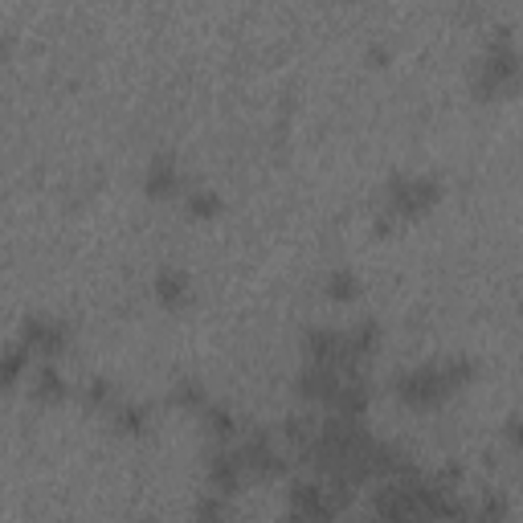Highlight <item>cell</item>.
<instances>
[{
  "label": "cell",
  "instance_id": "12",
  "mask_svg": "<svg viewBox=\"0 0 523 523\" xmlns=\"http://www.w3.org/2000/svg\"><path fill=\"white\" fill-rule=\"evenodd\" d=\"M25 364H29V348H25V343H8V348L0 351V392L21 380Z\"/></svg>",
  "mask_w": 523,
  "mask_h": 523
},
{
  "label": "cell",
  "instance_id": "9",
  "mask_svg": "<svg viewBox=\"0 0 523 523\" xmlns=\"http://www.w3.org/2000/svg\"><path fill=\"white\" fill-rule=\"evenodd\" d=\"M364 409H368V380L364 376H356V380H340V389H335V397H331V413L360 421Z\"/></svg>",
  "mask_w": 523,
  "mask_h": 523
},
{
  "label": "cell",
  "instance_id": "10",
  "mask_svg": "<svg viewBox=\"0 0 523 523\" xmlns=\"http://www.w3.org/2000/svg\"><path fill=\"white\" fill-rule=\"evenodd\" d=\"M286 503H291V515H331L323 503V482H291Z\"/></svg>",
  "mask_w": 523,
  "mask_h": 523
},
{
  "label": "cell",
  "instance_id": "5",
  "mask_svg": "<svg viewBox=\"0 0 523 523\" xmlns=\"http://www.w3.org/2000/svg\"><path fill=\"white\" fill-rule=\"evenodd\" d=\"M65 340H70V331H65V323H57V319H25V331H21V343L29 348V356H41V360H54L57 351L65 348Z\"/></svg>",
  "mask_w": 523,
  "mask_h": 523
},
{
  "label": "cell",
  "instance_id": "23",
  "mask_svg": "<svg viewBox=\"0 0 523 523\" xmlns=\"http://www.w3.org/2000/svg\"><path fill=\"white\" fill-rule=\"evenodd\" d=\"M0 54H5V41H0Z\"/></svg>",
  "mask_w": 523,
  "mask_h": 523
},
{
  "label": "cell",
  "instance_id": "15",
  "mask_svg": "<svg viewBox=\"0 0 523 523\" xmlns=\"http://www.w3.org/2000/svg\"><path fill=\"white\" fill-rule=\"evenodd\" d=\"M327 294H331V299H340V302L356 299V294H360V278L351 274V270H331V274H327Z\"/></svg>",
  "mask_w": 523,
  "mask_h": 523
},
{
  "label": "cell",
  "instance_id": "17",
  "mask_svg": "<svg viewBox=\"0 0 523 523\" xmlns=\"http://www.w3.org/2000/svg\"><path fill=\"white\" fill-rule=\"evenodd\" d=\"M188 212H192V217H217L221 196L217 192H192V196H188Z\"/></svg>",
  "mask_w": 523,
  "mask_h": 523
},
{
  "label": "cell",
  "instance_id": "18",
  "mask_svg": "<svg viewBox=\"0 0 523 523\" xmlns=\"http://www.w3.org/2000/svg\"><path fill=\"white\" fill-rule=\"evenodd\" d=\"M143 421H147V417H143V409H139V405H119V413H114V425H119L123 433H139V429H143Z\"/></svg>",
  "mask_w": 523,
  "mask_h": 523
},
{
  "label": "cell",
  "instance_id": "4",
  "mask_svg": "<svg viewBox=\"0 0 523 523\" xmlns=\"http://www.w3.org/2000/svg\"><path fill=\"white\" fill-rule=\"evenodd\" d=\"M237 454H242V466L245 474H258V479H278V474H286V458L274 449V441H270V433H250V438L237 446Z\"/></svg>",
  "mask_w": 523,
  "mask_h": 523
},
{
  "label": "cell",
  "instance_id": "22",
  "mask_svg": "<svg viewBox=\"0 0 523 523\" xmlns=\"http://www.w3.org/2000/svg\"><path fill=\"white\" fill-rule=\"evenodd\" d=\"M335 515H291V523H331Z\"/></svg>",
  "mask_w": 523,
  "mask_h": 523
},
{
  "label": "cell",
  "instance_id": "1",
  "mask_svg": "<svg viewBox=\"0 0 523 523\" xmlns=\"http://www.w3.org/2000/svg\"><path fill=\"white\" fill-rule=\"evenodd\" d=\"M474 90H479V98L515 94V90H519V54H515L507 29H498L490 49L482 54L479 70H474Z\"/></svg>",
  "mask_w": 523,
  "mask_h": 523
},
{
  "label": "cell",
  "instance_id": "16",
  "mask_svg": "<svg viewBox=\"0 0 523 523\" xmlns=\"http://www.w3.org/2000/svg\"><path fill=\"white\" fill-rule=\"evenodd\" d=\"M204 425H209V433H212L217 441H229V438L237 433V417L229 413V409H217V405L204 409Z\"/></svg>",
  "mask_w": 523,
  "mask_h": 523
},
{
  "label": "cell",
  "instance_id": "21",
  "mask_svg": "<svg viewBox=\"0 0 523 523\" xmlns=\"http://www.w3.org/2000/svg\"><path fill=\"white\" fill-rule=\"evenodd\" d=\"M106 392H111V384H106V380H94V384L86 389V405H103Z\"/></svg>",
  "mask_w": 523,
  "mask_h": 523
},
{
  "label": "cell",
  "instance_id": "19",
  "mask_svg": "<svg viewBox=\"0 0 523 523\" xmlns=\"http://www.w3.org/2000/svg\"><path fill=\"white\" fill-rule=\"evenodd\" d=\"M221 515H225V507H221V498H217V495L196 498V511H192V519H196V523H221Z\"/></svg>",
  "mask_w": 523,
  "mask_h": 523
},
{
  "label": "cell",
  "instance_id": "14",
  "mask_svg": "<svg viewBox=\"0 0 523 523\" xmlns=\"http://www.w3.org/2000/svg\"><path fill=\"white\" fill-rule=\"evenodd\" d=\"M348 343H351V351H356V356L372 360L376 356V343H380V327H376L372 319H364V323H356L348 331Z\"/></svg>",
  "mask_w": 523,
  "mask_h": 523
},
{
  "label": "cell",
  "instance_id": "11",
  "mask_svg": "<svg viewBox=\"0 0 523 523\" xmlns=\"http://www.w3.org/2000/svg\"><path fill=\"white\" fill-rule=\"evenodd\" d=\"M155 294H160V302H168V307H180V302L188 299V274L176 266H163L160 274H155Z\"/></svg>",
  "mask_w": 523,
  "mask_h": 523
},
{
  "label": "cell",
  "instance_id": "13",
  "mask_svg": "<svg viewBox=\"0 0 523 523\" xmlns=\"http://www.w3.org/2000/svg\"><path fill=\"white\" fill-rule=\"evenodd\" d=\"M33 397H37V400H62L65 397V380L57 376V368L49 364V360L33 372Z\"/></svg>",
  "mask_w": 523,
  "mask_h": 523
},
{
  "label": "cell",
  "instance_id": "2",
  "mask_svg": "<svg viewBox=\"0 0 523 523\" xmlns=\"http://www.w3.org/2000/svg\"><path fill=\"white\" fill-rule=\"evenodd\" d=\"M438 196H441V188H438V180H425V176H392L389 180V188H384V217H392V221H413V217H421L425 209H433L438 204Z\"/></svg>",
  "mask_w": 523,
  "mask_h": 523
},
{
  "label": "cell",
  "instance_id": "6",
  "mask_svg": "<svg viewBox=\"0 0 523 523\" xmlns=\"http://www.w3.org/2000/svg\"><path fill=\"white\" fill-rule=\"evenodd\" d=\"M242 479H245L242 454H237V449H229V446L212 449V454H209V482H212V487H217L221 495H233V490L242 487Z\"/></svg>",
  "mask_w": 523,
  "mask_h": 523
},
{
  "label": "cell",
  "instance_id": "8",
  "mask_svg": "<svg viewBox=\"0 0 523 523\" xmlns=\"http://www.w3.org/2000/svg\"><path fill=\"white\" fill-rule=\"evenodd\" d=\"M143 188H147V196H155V201H168V196L180 192V172H176V163H172V155H155V160L147 163Z\"/></svg>",
  "mask_w": 523,
  "mask_h": 523
},
{
  "label": "cell",
  "instance_id": "3",
  "mask_svg": "<svg viewBox=\"0 0 523 523\" xmlns=\"http://www.w3.org/2000/svg\"><path fill=\"white\" fill-rule=\"evenodd\" d=\"M449 392L454 389H449L446 372H441V360L438 364H417V368H409V372L397 376V397L405 400V405H413V409L441 405Z\"/></svg>",
  "mask_w": 523,
  "mask_h": 523
},
{
  "label": "cell",
  "instance_id": "20",
  "mask_svg": "<svg viewBox=\"0 0 523 523\" xmlns=\"http://www.w3.org/2000/svg\"><path fill=\"white\" fill-rule=\"evenodd\" d=\"M176 405H184V409H201V405H204V389H201V384H192V380L176 384Z\"/></svg>",
  "mask_w": 523,
  "mask_h": 523
},
{
  "label": "cell",
  "instance_id": "7",
  "mask_svg": "<svg viewBox=\"0 0 523 523\" xmlns=\"http://www.w3.org/2000/svg\"><path fill=\"white\" fill-rule=\"evenodd\" d=\"M294 389H299L302 400H327V405H331L335 389H340V372H331V368H323V364H302Z\"/></svg>",
  "mask_w": 523,
  "mask_h": 523
}]
</instances>
